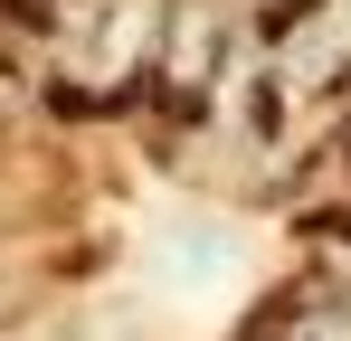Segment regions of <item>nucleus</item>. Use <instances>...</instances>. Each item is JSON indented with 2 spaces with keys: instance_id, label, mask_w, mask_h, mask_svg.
<instances>
[{
  "instance_id": "obj_1",
  "label": "nucleus",
  "mask_w": 351,
  "mask_h": 341,
  "mask_svg": "<svg viewBox=\"0 0 351 341\" xmlns=\"http://www.w3.org/2000/svg\"><path fill=\"white\" fill-rule=\"evenodd\" d=\"M332 152H342V162H351V123H342V142H332Z\"/></svg>"
}]
</instances>
